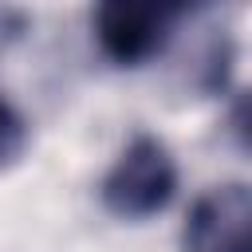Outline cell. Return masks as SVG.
Masks as SVG:
<instances>
[{
    "instance_id": "obj_1",
    "label": "cell",
    "mask_w": 252,
    "mask_h": 252,
    "mask_svg": "<svg viewBox=\"0 0 252 252\" xmlns=\"http://www.w3.org/2000/svg\"><path fill=\"white\" fill-rule=\"evenodd\" d=\"M102 205L118 220H146L161 213L177 193V165L165 142L138 134L102 177Z\"/></svg>"
},
{
    "instance_id": "obj_2",
    "label": "cell",
    "mask_w": 252,
    "mask_h": 252,
    "mask_svg": "<svg viewBox=\"0 0 252 252\" xmlns=\"http://www.w3.org/2000/svg\"><path fill=\"white\" fill-rule=\"evenodd\" d=\"M181 4H126V0H110L94 12V39L102 47V55L118 67H138L146 59H154L169 35L173 24L181 20Z\"/></svg>"
},
{
    "instance_id": "obj_3",
    "label": "cell",
    "mask_w": 252,
    "mask_h": 252,
    "mask_svg": "<svg viewBox=\"0 0 252 252\" xmlns=\"http://www.w3.org/2000/svg\"><path fill=\"white\" fill-rule=\"evenodd\" d=\"M185 252H252V193L248 185H217L197 197L181 228Z\"/></svg>"
},
{
    "instance_id": "obj_4",
    "label": "cell",
    "mask_w": 252,
    "mask_h": 252,
    "mask_svg": "<svg viewBox=\"0 0 252 252\" xmlns=\"http://www.w3.org/2000/svg\"><path fill=\"white\" fill-rule=\"evenodd\" d=\"M24 146H28V122H24V114L12 102L0 98V173L24 154Z\"/></svg>"
},
{
    "instance_id": "obj_5",
    "label": "cell",
    "mask_w": 252,
    "mask_h": 252,
    "mask_svg": "<svg viewBox=\"0 0 252 252\" xmlns=\"http://www.w3.org/2000/svg\"><path fill=\"white\" fill-rule=\"evenodd\" d=\"M28 32V12L12 8V4H0V55Z\"/></svg>"
}]
</instances>
